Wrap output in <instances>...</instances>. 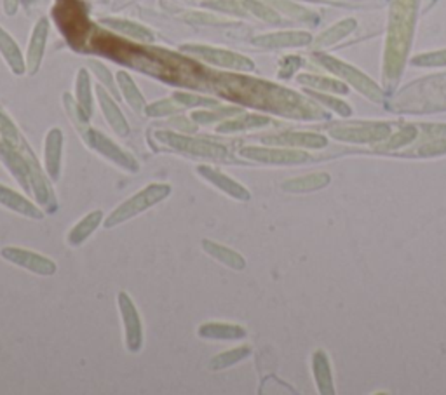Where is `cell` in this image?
Instances as JSON below:
<instances>
[{"label":"cell","mask_w":446,"mask_h":395,"mask_svg":"<svg viewBox=\"0 0 446 395\" xmlns=\"http://www.w3.org/2000/svg\"><path fill=\"white\" fill-rule=\"evenodd\" d=\"M213 82H215L216 93L249 107L272 110L288 117H321L318 107L309 103L293 91L274 86L270 82L248 79L242 75H228V73H216L213 75Z\"/></svg>","instance_id":"obj_1"},{"label":"cell","mask_w":446,"mask_h":395,"mask_svg":"<svg viewBox=\"0 0 446 395\" xmlns=\"http://www.w3.org/2000/svg\"><path fill=\"white\" fill-rule=\"evenodd\" d=\"M417 0H394L391 14V30H389L387 56H385V72L394 77L399 73L401 61L410 45V37L415 20Z\"/></svg>","instance_id":"obj_2"},{"label":"cell","mask_w":446,"mask_h":395,"mask_svg":"<svg viewBox=\"0 0 446 395\" xmlns=\"http://www.w3.org/2000/svg\"><path fill=\"white\" fill-rule=\"evenodd\" d=\"M173 192V187L170 183H150L145 188H142L140 192H136L135 195L128 199V201L122 202L119 208H115L107 218L103 219L105 229H114V226L122 225V223L129 222V219L136 218L142 212L149 211L154 206H157L159 202L166 201L168 197Z\"/></svg>","instance_id":"obj_3"},{"label":"cell","mask_w":446,"mask_h":395,"mask_svg":"<svg viewBox=\"0 0 446 395\" xmlns=\"http://www.w3.org/2000/svg\"><path fill=\"white\" fill-rule=\"evenodd\" d=\"M54 17L70 45L75 49H84V44L93 30V23L87 20L86 6L77 0H58L54 7Z\"/></svg>","instance_id":"obj_4"},{"label":"cell","mask_w":446,"mask_h":395,"mask_svg":"<svg viewBox=\"0 0 446 395\" xmlns=\"http://www.w3.org/2000/svg\"><path fill=\"white\" fill-rule=\"evenodd\" d=\"M157 141H161L163 145L170 146L174 152L185 153V155L192 157H205V159H228L230 153L227 148H223L218 143H213L209 139L202 138H192V136L178 134V132L171 131H157L156 132Z\"/></svg>","instance_id":"obj_5"},{"label":"cell","mask_w":446,"mask_h":395,"mask_svg":"<svg viewBox=\"0 0 446 395\" xmlns=\"http://www.w3.org/2000/svg\"><path fill=\"white\" fill-rule=\"evenodd\" d=\"M79 131L87 148L94 150L98 155L110 160L112 164H115V166L121 167V169L128 171V173H138L140 166L138 162H136L135 157H133L131 153L126 152L124 148H121L117 143L112 141V139L108 138V136H105L103 132H100L98 129L89 127V125L79 127Z\"/></svg>","instance_id":"obj_6"},{"label":"cell","mask_w":446,"mask_h":395,"mask_svg":"<svg viewBox=\"0 0 446 395\" xmlns=\"http://www.w3.org/2000/svg\"><path fill=\"white\" fill-rule=\"evenodd\" d=\"M181 51L187 54L198 56L202 61L209 63V65L220 66V68L228 70H239V72H248V70L255 68V63L246 56L237 54L234 51H227V49L211 47V45H201V44H185L181 45Z\"/></svg>","instance_id":"obj_7"},{"label":"cell","mask_w":446,"mask_h":395,"mask_svg":"<svg viewBox=\"0 0 446 395\" xmlns=\"http://www.w3.org/2000/svg\"><path fill=\"white\" fill-rule=\"evenodd\" d=\"M117 305L119 312H121L122 327H124L126 348L131 354H138L143 348V324L138 309L126 291H121L117 295Z\"/></svg>","instance_id":"obj_8"},{"label":"cell","mask_w":446,"mask_h":395,"mask_svg":"<svg viewBox=\"0 0 446 395\" xmlns=\"http://www.w3.org/2000/svg\"><path fill=\"white\" fill-rule=\"evenodd\" d=\"M0 256L9 261L10 265H16V267L24 268L31 274L42 275V277H51L58 270V265L54 260L40 253H35V251L24 249V247L6 246L0 249Z\"/></svg>","instance_id":"obj_9"},{"label":"cell","mask_w":446,"mask_h":395,"mask_svg":"<svg viewBox=\"0 0 446 395\" xmlns=\"http://www.w3.org/2000/svg\"><path fill=\"white\" fill-rule=\"evenodd\" d=\"M315 58L319 59V63H322V65H325V68H328L329 72L336 73L339 77L345 79L347 82L352 84V86L356 87L357 91L364 93L368 98H371V100L378 101V100H382V96H384L380 91V87H378L377 84L373 82V80L368 79L364 73H361L359 70L354 68V66L347 65V63L340 61V59L332 58V56H328V54H315Z\"/></svg>","instance_id":"obj_10"},{"label":"cell","mask_w":446,"mask_h":395,"mask_svg":"<svg viewBox=\"0 0 446 395\" xmlns=\"http://www.w3.org/2000/svg\"><path fill=\"white\" fill-rule=\"evenodd\" d=\"M241 157L249 160H256L262 164H300L309 159V155L300 150L284 148H260V146H244L241 150Z\"/></svg>","instance_id":"obj_11"},{"label":"cell","mask_w":446,"mask_h":395,"mask_svg":"<svg viewBox=\"0 0 446 395\" xmlns=\"http://www.w3.org/2000/svg\"><path fill=\"white\" fill-rule=\"evenodd\" d=\"M195 173H198L202 180L208 181L211 187H215L216 190L228 195V197L235 199V201L246 202L251 199V194H249L248 188L242 187L241 183L232 180L227 174H223L220 169H215V167L211 166H198L195 167Z\"/></svg>","instance_id":"obj_12"},{"label":"cell","mask_w":446,"mask_h":395,"mask_svg":"<svg viewBox=\"0 0 446 395\" xmlns=\"http://www.w3.org/2000/svg\"><path fill=\"white\" fill-rule=\"evenodd\" d=\"M63 162V132L61 129L52 127L44 139V171L52 181L61 176Z\"/></svg>","instance_id":"obj_13"},{"label":"cell","mask_w":446,"mask_h":395,"mask_svg":"<svg viewBox=\"0 0 446 395\" xmlns=\"http://www.w3.org/2000/svg\"><path fill=\"white\" fill-rule=\"evenodd\" d=\"M49 35V20L47 17H40L37 21V24L34 26L31 31L30 44H28V52H27V72L30 75L38 72L42 63V56L45 51V42H47Z\"/></svg>","instance_id":"obj_14"},{"label":"cell","mask_w":446,"mask_h":395,"mask_svg":"<svg viewBox=\"0 0 446 395\" xmlns=\"http://www.w3.org/2000/svg\"><path fill=\"white\" fill-rule=\"evenodd\" d=\"M0 206L28 219H44V212L40 211L38 206H35L24 195L17 194L16 190L2 183H0Z\"/></svg>","instance_id":"obj_15"},{"label":"cell","mask_w":446,"mask_h":395,"mask_svg":"<svg viewBox=\"0 0 446 395\" xmlns=\"http://www.w3.org/2000/svg\"><path fill=\"white\" fill-rule=\"evenodd\" d=\"M96 96H98V103H100L101 111H103L105 118H107L108 125L112 127V131L117 136H128L129 134V124L126 121L124 114L121 111L119 104L115 103L114 98L103 89V86L96 87Z\"/></svg>","instance_id":"obj_16"},{"label":"cell","mask_w":446,"mask_h":395,"mask_svg":"<svg viewBox=\"0 0 446 395\" xmlns=\"http://www.w3.org/2000/svg\"><path fill=\"white\" fill-rule=\"evenodd\" d=\"M312 40L307 31H276V33H265L253 38V44L260 47L281 49V47H300Z\"/></svg>","instance_id":"obj_17"},{"label":"cell","mask_w":446,"mask_h":395,"mask_svg":"<svg viewBox=\"0 0 446 395\" xmlns=\"http://www.w3.org/2000/svg\"><path fill=\"white\" fill-rule=\"evenodd\" d=\"M103 219L105 215L100 209L87 212V215L84 216L82 219H79V222L70 229V232L66 233V244H68L70 247H79L80 244L86 242V240L96 232V229L103 223Z\"/></svg>","instance_id":"obj_18"},{"label":"cell","mask_w":446,"mask_h":395,"mask_svg":"<svg viewBox=\"0 0 446 395\" xmlns=\"http://www.w3.org/2000/svg\"><path fill=\"white\" fill-rule=\"evenodd\" d=\"M198 336L205 340L234 341L246 338V330L239 324L230 323H206L198 327Z\"/></svg>","instance_id":"obj_19"},{"label":"cell","mask_w":446,"mask_h":395,"mask_svg":"<svg viewBox=\"0 0 446 395\" xmlns=\"http://www.w3.org/2000/svg\"><path fill=\"white\" fill-rule=\"evenodd\" d=\"M262 141L269 145L304 146V148H321L326 145V139L322 136L311 134V132H283V134L263 136Z\"/></svg>","instance_id":"obj_20"},{"label":"cell","mask_w":446,"mask_h":395,"mask_svg":"<svg viewBox=\"0 0 446 395\" xmlns=\"http://www.w3.org/2000/svg\"><path fill=\"white\" fill-rule=\"evenodd\" d=\"M201 246L206 254H209L213 260L225 265V267L232 268V270H244L246 268V260L237 253V251L232 249V247L223 246V244L215 242V240L211 239H205Z\"/></svg>","instance_id":"obj_21"},{"label":"cell","mask_w":446,"mask_h":395,"mask_svg":"<svg viewBox=\"0 0 446 395\" xmlns=\"http://www.w3.org/2000/svg\"><path fill=\"white\" fill-rule=\"evenodd\" d=\"M270 118L265 115H256V114H239L234 117L227 118V121L220 122V125H216V132L220 134H230V132H241V131H249V129L263 127V125H269Z\"/></svg>","instance_id":"obj_22"},{"label":"cell","mask_w":446,"mask_h":395,"mask_svg":"<svg viewBox=\"0 0 446 395\" xmlns=\"http://www.w3.org/2000/svg\"><path fill=\"white\" fill-rule=\"evenodd\" d=\"M101 24L110 30L117 31V33L126 35V37L133 38L138 42H154V33L143 24L136 23V21L122 20V17H105L101 20Z\"/></svg>","instance_id":"obj_23"},{"label":"cell","mask_w":446,"mask_h":395,"mask_svg":"<svg viewBox=\"0 0 446 395\" xmlns=\"http://www.w3.org/2000/svg\"><path fill=\"white\" fill-rule=\"evenodd\" d=\"M391 127L387 124H366L357 127H340L333 129L332 134L342 139H354V141H370V139L385 138Z\"/></svg>","instance_id":"obj_24"},{"label":"cell","mask_w":446,"mask_h":395,"mask_svg":"<svg viewBox=\"0 0 446 395\" xmlns=\"http://www.w3.org/2000/svg\"><path fill=\"white\" fill-rule=\"evenodd\" d=\"M0 54L16 75H23L27 72V61H24L20 47L2 26H0Z\"/></svg>","instance_id":"obj_25"},{"label":"cell","mask_w":446,"mask_h":395,"mask_svg":"<svg viewBox=\"0 0 446 395\" xmlns=\"http://www.w3.org/2000/svg\"><path fill=\"white\" fill-rule=\"evenodd\" d=\"M117 84L119 87H121L122 96L126 98L129 107H131L136 114H145V98H143L142 91H140L138 86L135 84V80L131 79V75H129L128 72H124V70H121V72H117Z\"/></svg>","instance_id":"obj_26"},{"label":"cell","mask_w":446,"mask_h":395,"mask_svg":"<svg viewBox=\"0 0 446 395\" xmlns=\"http://www.w3.org/2000/svg\"><path fill=\"white\" fill-rule=\"evenodd\" d=\"M75 100L87 117L93 115V94H91V79L86 68H80L75 79Z\"/></svg>","instance_id":"obj_27"},{"label":"cell","mask_w":446,"mask_h":395,"mask_svg":"<svg viewBox=\"0 0 446 395\" xmlns=\"http://www.w3.org/2000/svg\"><path fill=\"white\" fill-rule=\"evenodd\" d=\"M242 114V108L239 107H220V108H213V110H198L192 111L191 118L198 124H213V122H223L227 118L234 117V115Z\"/></svg>","instance_id":"obj_28"},{"label":"cell","mask_w":446,"mask_h":395,"mask_svg":"<svg viewBox=\"0 0 446 395\" xmlns=\"http://www.w3.org/2000/svg\"><path fill=\"white\" fill-rule=\"evenodd\" d=\"M328 183V174H311V176L295 178L283 183V190L300 194V192H311L315 188H321Z\"/></svg>","instance_id":"obj_29"},{"label":"cell","mask_w":446,"mask_h":395,"mask_svg":"<svg viewBox=\"0 0 446 395\" xmlns=\"http://www.w3.org/2000/svg\"><path fill=\"white\" fill-rule=\"evenodd\" d=\"M249 354H251V348L249 347H237L232 348V350L222 352V354L215 355V357L209 361V369H211V371H222V369H227L230 368V366L241 362L242 359L248 357Z\"/></svg>","instance_id":"obj_30"},{"label":"cell","mask_w":446,"mask_h":395,"mask_svg":"<svg viewBox=\"0 0 446 395\" xmlns=\"http://www.w3.org/2000/svg\"><path fill=\"white\" fill-rule=\"evenodd\" d=\"M354 28H356V20H352V17L340 21V23L333 24L332 28H328V30H326L325 33L319 35L318 45L325 47V45L335 44V42H339L340 38H343L345 35H349L350 31L354 30Z\"/></svg>","instance_id":"obj_31"},{"label":"cell","mask_w":446,"mask_h":395,"mask_svg":"<svg viewBox=\"0 0 446 395\" xmlns=\"http://www.w3.org/2000/svg\"><path fill=\"white\" fill-rule=\"evenodd\" d=\"M314 371H315V378H318V385L319 390L322 394L333 392L332 389V375H329L328 369V361H326L325 352H318L314 357Z\"/></svg>","instance_id":"obj_32"},{"label":"cell","mask_w":446,"mask_h":395,"mask_svg":"<svg viewBox=\"0 0 446 395\" xmlns=\"http://www.w3.org/2000/svg\"><path fill=\"white\" fill-rule=\"evenodd\" d=\"M0 138H2V141L9 143L10 146H14V148H21L24 143L23 136H21V132L17 131L14 122L10 121L3 111H0Z\"/></svg>","instance_id":"obj_33"},{"label":"cell","mask_w":446,"mask_h":395,"mask_svg":"<svg viewBox=\"0 0 446 395\" xmlns=\"http://www.w3.org/2000/svg\"><path fill=\"white\" fill-rule=\"evenodd\" d=\"M298 82L305 84V86H311L314 89H326L333 91V93H347V87L342 82H336V80L325 79V77H315V75H298Z\"/></svg>","instance_id":"obj_34"},{"label":"cell","mask_w":446,"mask_h":395,"mask_svg":"<svg viewBox=\"0 0 446 395\" xmlns=\"http://www.w3.org/2000/svg\"><path fill=\"white\" fill-rule=\"evenodd\" d=\"M181 108L184 107L174 98H168V100H161L152 104H147L145 115H149V117H166V115H174Z\"/></svg>","instance_id":"obj_35"},{"label":"cell","mask_w":446,"mask_h":395,"mask_svg":"<svg viewBox=\"0 0 446 395\" xmlns=\"http://www.w3.org/2000/svg\"><path fill=\"white\" fill-rule=\"evenodd\" d=\"M202 6L208 7V9L218 10V13L234 14V16H246L248 14V9L244 7L242 0H208Z\"/></svg>","instance_id":"obj_36"},{"label":"cell","mask_w":446,"mask_h":395,"mask_svg":"<svg viewBox=\"0 0 446 395\" xmlns=\"http://www.w3.org/2000/svg\"><path fill=\"white\" fill-rule=\"evenodd\" d=\"M174 100L181 104L184 108H215L218 107V101L213 100V98H202L198 94H188V93H174Z\"/></svg>","instance_id":"obj_37"},{"label":"cell","mask_w":446,"mask_h":395,"mask_svg":"<svg viewBox=\"0 0 446 395\" xmlns=\"http://www.w3.org/2000/svg\"><path fill=\"white\" fill-rule=\"evenodd\" d=\"M242 3L248 9V13L255 14L260 20L269 21V23H279V14L272 7L265 6L263 2H258V0H242Z\"/></svg>","instance_id":"obj_38"},{"label":"cell","mask_w":446,"mask_h":395,"mask_svg":"<svg viewBox=\"0 0 446 395\" xmlns=\"http://www.w3.org/2000/svg\"><path fill=\"white\" fill-rule=\"evenodd\" d=\"M274 6L277 7L279 10H283V13L290 14V16L297 17V20H302V21H311L312 17V13H309L307 9H304V7L297 6V3L293 2H288V0H274Z\"/></svg>","instance_id":"obj_39"},{"label":"cell","mask_w":446,"mask_h":395,"mask_svg":"<svg viewBox=\"0 0 446 395\" xmlns=\"http://www.w3.org/2000/svg\"><path fill=\"white\" fill-rule=\"evenodd\" d=\"M413 65L419 66H446V49L445 51L426 52L412 59Z\"/></svg>","instance_id":"obj_40"},{"label":"cell","mask_w":446,"mask_h":395,"mask_svg":"<svg viewBox=\"0 0 446 395\" xmlns=\"http://www.w3.org/2000/svg\"><path fill=\"white\" fill-rule=\"evenodd\" d=\"M89 66H91V70H93V72H94V75L98 77V80H100V82H101V86H105V87H107V89H110L112 93L117 94V89H115L114 79H112V73L108 72V68H105L103 63L94 61V59H93V61H89Z\"/></svg>","instance_id":"obj_41"},{"label":"cell","mask_w":446,"mask_h":395,"mask_svg":"<svg viewBox=\"0 0 446 395\" xmlns=\"http://www.w3.org/2000/svg\"><path fill=\"white\" fill-rule=\"evenodd\" d=\"M185 21L192 24H225L228 23L223 17L215 16V14L208 13H187L185 14Z\"/></svg>","instance_id":"obj_42"},{"label":"cell","mask_w":446,"mask_h":395,"mask_svg":"<svg viewBox=\"0 0 446 395\" xmlns=\"http://www.w3.org/2000/svg\"><path fill=\"white\" fill-rule=\"evenodd\" d=\"M312 96L318 98L319 101H322V103L328 104L329 108H333L335 111H339L340 115H349L350 114V107L349 104H345L343 101L336 100V98H332V96H326V94H321V93H311Z\"/></svg>","instance_id":"obj_43"},{"label":"cell","mask_w":446,"mask_h":395,"mask_svg":"<svg viewBox=\"0 0 446 395\" xmlns=\"http://www.w3.org/2000/svg\"><path fill=\"white\" fill-rule=\"evenodd\" d=\"M170 124L173 125L174 129H178V131L185 132V134H194V132H198V122L188 121L187 117H173L170 121Z\"/></svg>","instance_id":"obj_44"},{"label":"cell","mask_w":446,"mask_h":395,"mask_svg":"<svg viewBox=\"0 0 446 395\" xmlns=\"http://www.w3.org/2000/svg\"><path fill=\"white\" fill-rule=\"evenodd\" d=\"M300 63L302 59L297 58V56H288L286 59H283V65H281V70H279L281 79H288V77H290L291 73L300 66Z\"/></svg>","instance_id":"obj_45"},{"label":"cell","mask_w":446,"mask_h":395,"mask_svg":"<svg viewBox=\"0 0 446 395\" xmlns=\"http://www.w3.org/2000/svg\"><path fill=\"white\" fill-rule=\"evenodd\" d=\"M415 134H417L415 127H406L405 131H401L399 134H396L394 136V141H389L387 146H389V148H396V146L405 145V143H408L410 139L415 138Z\"/></svg>","instance_id":"obj_46"},{"label":"cell","mask_w":446,"mask_h":395,"mask_svg":"<svg viewBox=\"0 0 446 395\" xmlns=\"http://www.w3.org/2000/svg\"><path fill=\"white\" fill-rule=\"evenodd\" d=\"M17 6H20V0H3V9H6V13L9 14V16L16 14Z\"/></svg>","instance_id":"obj_47"},{"label":"cell","mask_w":446,"mask_h":395,"mask_svg":"<svg viewBox=\"0 0 446 395\" xmlns=\"http://www.w3.org/2000/svg\"><path fill=\"white\" fill-rule=\"evenodd\" d=\"M0 141H2V138H0Z\"/></svg>","instance_id":"obj_48"}]
</instances>
